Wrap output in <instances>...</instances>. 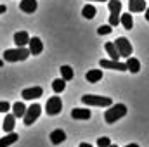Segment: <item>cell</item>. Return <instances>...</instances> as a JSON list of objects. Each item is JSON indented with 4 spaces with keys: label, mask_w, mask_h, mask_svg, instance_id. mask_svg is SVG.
Masks as SVG:
<instances>
[{
    "label": "cell",
    "mask_w": 149,
    "mask_h": 147,
    "mask_svg": "<svg viewBox=\"0 0 149 147\" xmlns=\"http://www.w3.org/2000/svg\"><path fill=\"white\" fill-rule=\"evenodd\" d=\"M114 45H116V49H118V54H120V57H130L132 55V52H134V47H132V43L127 40L125 37H120L114 40Z\"/></svg>",
    "instance_id": "277c9868"
},
{
    "label": "cell",
    "mask_w": 149,
    "mask_h": 147,
    "mask_svg": "<svg viewBox=\"0 0 149 147\" xmlns=\"http://www.w3.org/2000/svg\"><path fill=\"white\" fill-rule=\"evenodd\" d=\"M40 112H42V106H40V104H31V106L26 109L24 116H23L24 125H26V126H31L38 118H40Z\"/></svg>",
    "instance_id": "5b68a950"
},
{
    "label": "cell",
    "mask_w": 149,
    "mask_h": 147,
    "mask_svg": "<svg viewBox=\"0 0 149 147\" xmlns=\"http://www.w3.org/2000/svg\"><path fill=\"white\" fill-rule=\"evenodd\" d=\"M66 140V133L63 132V130H54L52 133H50V142L54 144V146H59V144H63Z\"/></svg>",
    "instance_id": "9a60e30c"
},
{
    "label": "cell",
    "mask_w": 149,
    "mask_h": 147,
    "mask_svg": "<svg viewBox=\"0 0 149 147\" xmlns=\"http://www.w3.org/2000/svg\"><path fill=\"white\" fill-rule=\"evenodd\" d=\"M104 49H106V52H108V55L111 57L113 61H118V59H120V54H118V49H116V45H114V42H108V43L104 45Z\"/></svg>",
    "instance_id": "d6986e66"
},
{
    "label": "cell",
    "mask_w": 149,
    "mask_h": 147,
    "mask_svg": "<svg viewBox=\"0 0 149 147\" xmlns=\"http://www.w3.org/2000/svg\"><path fill=\"white\" fill-rule=\"evenodd\" d=\"M125 64H127V71H130V73H139L141 71V62L135 57H128Z\"/></svg>",
    "instance_id": "e0dca14e"
},
{
    "label": "cell",
    "mask_w": 149,
    "mask_h": 147,
    "mask_svg": "<svg viewBox=\"0 0 149 147\" xmlns=\"http://www.w3.org/2000/svg\"><path fill=\"white\" fill-rule=\"evenodd\" d=\"M95 12H97V10H95V7H94L92 3H87V5L81 9V16H83L85 19H92V17L95 16Z\"/></svg>",
    "instance_id": "7402d4cb"
},
{
    "label": "cell",
    "mask_w": 149,
    "mask_h": 147,
    "mask_svg": "<svg viewBox=\"0 0 149 147\" xmlns=\"http://www.w3.org/2000/svg\"><path fill=\"white\" fill-rule=\"evenodd\" d=\"M30 49L26 47H16V49H9L3 52V59L7 62H19V61H26L30 57Z\"/></svg>",
    "instance_id": "6da1fadb"
},
{
    "label": "cell",
    "mask_w": 149,
    "mask_h": 147,
    "mask_svg": "<svg viewBox=\"0 0 149 147\" xmlns=\"http://www.w3.org/2000/svg\"><path fill=\"white\" fill-rule=\"evenodd\" d=\"M109 24H111L113 28L120 24V14H111L109 16Z\"/></svg>",
    "instance_id": "83f0119b"
},
{
    "label": "cell",
    "mask_w": 149,
    "mask_h": 147,
    "mask_svg": "<svg viewBox=\"0 0 149 147\" xmlns=\"http://www.w3.org/2000/svg\"><path fill=\"white\" fill-rule=\"evenodd\" d=\"M10 109V104L7 101H0V112H7Z\"/></svg>",
    "instance_id": "f1b7e54d"
},
{
    "label": "cell",
    "mask_w": 149,
    "mask_h": 147,
    "mask_svg": "<svg viewBox=\"0 0 149 147\" xmlns=\"http://www.w3.org/2000/svg\"><path fill=\"white\" fill-rule=\"evenodd\" d=\"M109 147H118V146H116V144H113V142H111V146H109Z\"/></svg>",
    "instance_id": "e575fe53"
},
{
    "label": "cell",
    "mask_w": 149,
    "mask_h": 147,
    "mask_svg": "<svg viewBox=\"0 0 149 147\" xmlns=\"http://www.w3.org/2000/svg\"><path fill=\"white\" fill-rule=\"evenodd\" d=\"M2 66H3V61H2V59H0V68H2Z\"/></svg>",
    "instance_id": "836d02e7"
},
{
    "label": "cell",
    "mask_w": 149,
    "mask_h": 147,
    "mask_svg": "<svg viewBox=\"0 0 149 147\" xmlns=\"http://www.w3.org/2000/svg\"><path fill=\"white\" fill-rule=\"evenodd\" d=\"M24 112H26V106H24L23 102H14V104H12V114H14L16 118H23Z\"/></svg>",
    "instance_id": "44dd1931"
},
{
    "label": "cell",
    "mask_w": 149,
    "mask_h": 147,
    "mask_svg": "<svg viewBox=\"0 0 149 147\" xmlns=\"http://www.w3.org/2000/svg\"><path fill=\"white\" fill-rule=\"evenodd\" d=\"M19 9L26 14H33L37 10V0H21Z\"/></svg>",
    "instance_id": "7c38bea8"
},
{
    "label": "cell",
    "mask_w": 149,
    "mask_h": 147,
    "mask_svg": "<svg viewBox=\"0 0 149 147\" xmlns=\"http://www.w3.org/2000/svg\"><path fill=\"white\" fill-rule=\"evenodd\" d=\"M111 31H113L111 24H101V26L97 28V33H99V35H109Z\"/></svg>",
    "instance_id": "484cf974"
},
{
    "label": "cell",
    "mask_w": 149,
    "mask_h": 147,
    "mask_svg": "<svg viewBox=\"0 0 149 147\" xmlns=\"http://www.w3.org/2000/svg\"><path fill=\"white\" fill-rule=\"evenodd\" d=\"M125 147H139L137 144H128V146H125Z\"/></svg>",
    "instance_id": "d6a6232c"
},
{
    "label": "cell",
    "mask_w": 149,
    "mask_h": 147,
    "mask_svg": "<svg viewBox=\"0 0 149 147\" xmlns=\"http://www.w3.org/2000/svg\"><path fill=\"white\" fill-rule=\"evenodd\" d=\"M81 102L85 106H97V107H109L113 104L111 97H102V95H83Z\"/></svg>",
    "instance_id": "3957f363"
},
{
    "label": "cell",
    "mask_w": 149,
    "mask_h": 147,
    "mask_svg": "<svg viewBox=\"0 0 149 147\" xmlns=\"http://www.w3.org/2000/svg\"><path fill=\"white\" fill-rule=\"evenodd\" d=\"M42 94H43V90H42L40 87H31V88H24L23 94H21V97H23L24 101H33V99L42 97Z\"/></svg>",
    "instance_id": "ba28073f"
},
{
    "label": "cell",
    "mask_w": 149,
    "mask_h": 147,
    "mask_svg": "<svg viewBox=\"0 0 149 147\" xmlns=\"http://www.w3.org/2000/svg\"><path fill=\"white\" fill-rule=\"evenodd\" d=\"M97 146L99 147H109L111 146V140H109L108 137H99V139H97Z\"/></svg>",
    "instance_id": "4316f807"
},
{
    "label": "cell",
    "mask_w": 149,
    "mask_h": 147,
    "mask_svg": "<svg viewBox=\"0 0 149 147\" xmlns=\"http://www.w3.org/2000/svg\"><path fill=\"white\" fill-rule=\"evenodd\" d=\"M61 76L66 80V81H70V80H73L74 78V71H73V68L71 66H61Z\"/></svg>",
    "instance_id": "cb8c5ba5"
},
{
    "label": "cell",
    "mask_w": 149,
    "mask_h": 147,
    "mask_svg": "<svg viewBox=\"0 0 149 147\" xmlns=\"http://www.w3.org/2000/svg\"><path fill=\"white\" fill-rule=\"evenodd\" d=\"M45 109H47V114H49V116L59 114L61 109H63V101H61V97H50V99L47 101V104H45Z\"/></svg>",
    "instance_id": "8992f818"
},
{
    "label": "cell",
    "mask_w": 149,
    "mask_h": 147,
    "mask_svg": "<svg viewBox=\"0 0 149 147\" xmlns=\"http://www.w3.org/2000/svg\"><path fill=\"white\" fill-rule=\"evenodd\" d=\"M120 24L125 28V30H132L134 28V19H132V14H121L120 16Z\"/></svg>",
    "instance_id": "ffe728a7"
},
{
    "label": "cell",
    "mask_w": 149,
    "mask_h": 147,
    "mask_svg": "<svg viewBox=\"0 0 149 147\" xmlns=\"http://www.w3.org/2000/svg\"><path fill=\"white\" fill-rule=\"evenodd\" d=\"M108 7L111 14H121V2L120 0H108Z\"/></svg>",
    "instance_id": "d4e9b609"
},
{
    "label": "cell",
    "mask_w": 149,
    "mask_h": 147,
    "mask_svg": "<svg viewBox=\"0 0 149 147\" xmlns=\"http://www.w3.org/2000/svg\"><path fill=\"white\" fill-rule=\"evenodd\" d=\"M5 10H7V7L5 5H0V14H5Z\"/></svg>",
    "instance_id": "4dcf8cb0"
},
{
    "label": "cell",
    "mask_w": 149,
    "mask_h": 147,
    "mask_svg": "<svg viewBox=\"0 0 149 147\" xmlns=\"http://www.w3.org/2000/svg\"><path fill=\"white\" fill-rule=\"evenodd\" d=\"M99 66L101 68H106V69H114V71H127V64L125 62L113 61V59H101L99 61Z\"/></svg>",
    "instance_id": "52a82bcc"
},
{
    "label": "cell",
    "mask_w": 149,
    "mask_h": 147,
    "mask_svg": "<svg viewBox=\"0 0 149 147\" xmlns=\"http://www.w3.org/2000/svg\"><path fill=\"white\" fill-rule=\"evenodd\" d=\"M146 19L149 21V9H148V7H146Z\"/></svg>",
    "instance_id": "1f68e13d"
},
{
    "label": "cell",
    "mask_w": 149,
    "mask_h": 147,
    "mask_svg": "<svg viewBox=\"0 0 149 147\" xmlns=\"http://www.w3.org/2000/svg\"><path fill=\"white\" fill-rule=\"evenodd\" d=\"M14 43H16V47H26V45L30 43V35H28L26 31H17V33H14Z\"/></svg>",
    "instance_id": "30bf717a"
},
{
    "label": "cell",
    "mask_w": 149,
    "mask_h": 147,
    "mask_svg": "<svg viewBox=\"0 0 149 147\" xmlns=\"http://www.w3.org/2000/svg\"><path fill=\"white\" fill-rule=\"evenodd\" d=\"M52 88H54L56 94L64 92V88H66V80H64V78H57V80H54V81H52Z\"/></svg>",
    "instance_id": "603a6c76"
},
{
    "label": "cell",
    "mask_w": 149,
    "mask_h": 147,
    "mask_svg": "<svg viewBox=\"0 0 149 147\" xmlns=\"http://www.w3.org/2000/svg\"><path fill=\"white\" fill-rule=\"evenodd\" d=\"M17 140H19V135L17 133H14V132L5 133V137L0 139V147H9V146H12V144H16Z\"/></svg>",
    "instance_id": "4fadbf2b"
},
{
    "label": "cell",
    "mask_w": 149,
    "mask_h": 147,
    "mask_svg": "<svg viewBox=\"0 0 149 147\" xmlns=\"http://www.w3.org/2000/svg\"><path fill=\"white\" fill-rule=\"evenodd\" d=\"M92 2H104V0H92Z\"/></svg>",
    "instance_id": "d590c367"
},
{
    "label": "cell",
    "mask_w": 149,
    "mask_h": 147,
    "mask_svg": "<svg viewBox=\"0 0 149 147\" xmlns=\"http://www.w3.org/2000/svg\"><path fill=\"white\" fill-rule=\"evenodd\" d=\"M71 116H73V119H90L92 112L88 109H83V107H74L71 111Z\"/></svg>",
    "instance_id": "5bb4252c"
},
{
    "label": "cell",
    "mask_w": 149,
    "mask_h": 147,
    "mask_svg": "<svg viewBox=\"0 0 149 147\" xmlns=\"http://www.w3.org/2000/svg\"><path fill=\"white\" fill-rule=\"evenodd\" d=\"M128 9H130V12H142V10H146V0H130Z\"/></svg>",
    "instance_id": "2e32d148"
},
{
    "label": "cell",
    "mask_w": 149,
    "mask_h": 147,
    "mask_svg": "<svg viewBox=\"0 0 149 147\" xmlns=\"http://www.w3.org/2000/svg\"><path fill=\"white\" fill-rule=\"evenodd\" d=\"M78 147H92V144H88V142H81Z\"/></svg>",
    "instance_id": "f546056e"
},
{
    "label": "cell",
    "mask_w": 149,
    "mask_h": 147,
    "mask_svg": "<svg viewBox=\"0 0 149 147\" xmlns=\"http://www.w3.org/2000/svg\"><path fill=\"white\" fill-rule=\"evenodd\" d=\"M125 114H127V106L125 104H111L108 107V111L104 112V119H106L108 125H113L118 119H121Z\"/></svg>",
    "instance_id": "7a4b0ae2"
},
{
    "label": "cell",
    "mask_w": 149,
    "mask_h": 147,
    "mask_svg": "<svg viewBox=\"0 0 149 147\" xmlns=\"http://www.w3.org/2000/svg\"><path fill=\"white\" fill-rule=\"evenodd\" d=\"M14 126H16V116L14 114H5V119L2 123V128L5 133H10L14 132Z\"/></svg>",
    "instance_id": "8fae6325"
},
{
    "label": "cell",
    "mask_w": 149,
    "mask_h": 147,
    "mask_svg": "<svg viewBox=\"0 0 149 147\" xmlns=\"http://www.w3.org/2000/svg\"><path fill=\"white\" fill-rule=\"evenodd\" d=\"M88 83H97L99 80H102V71L101 69H88V73L85 74Z\"/></svg>",
    "instance_id": "ac0fdd59"
},
{
    "label": "cell",
    "mask_w": 149,
    "mask_h": 147,
    "mask_svg": "<svg viewBox=\"0 0 149 147\" xmlns=\"http://www.w3.org/2000/svg\"><path fill=\"white\" fill-rule=\"evenodd\" d=\"M28 49H30V54H31V55H38V54H42V50H43V43H42V40L38 37H33V38H30Z\"/></svg>",
    "instance_id": "9c48e42d"
}]
</instances>
